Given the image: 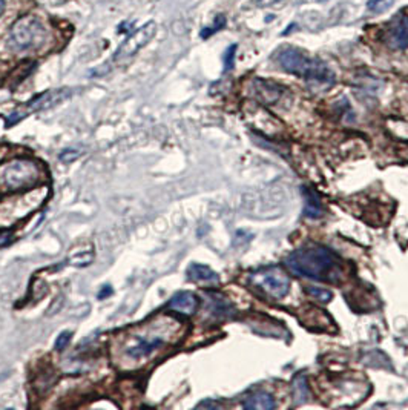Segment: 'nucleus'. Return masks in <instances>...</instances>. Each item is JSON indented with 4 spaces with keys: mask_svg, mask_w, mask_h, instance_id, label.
I'll return each instance as SVG.
<instances>
[{
    "mask_svg": "<svg viewBox=\"0 0 408 410\" xmlns=\"http://www.w3.org/2000/svg\"><path fill=\"white\" fill-rule=\"evenodd\" d=\"M169 309L181 315H193L198 309V298L192 292H178L169 301Z\"/></svg>",
    "mask_w": 408,
    "mask_h": 410,
    "instance_id": "obj_10",
    "label": "nucleus"
},
{
    "mask_svg": "<svg viewBox=\"0 0 408 410\" xmlns=\"http://www.w3.org/2000/svg\"><path fill=\"white\" fill-rule=\"evenodd\" d=\"M394 0H368L367 8L374 14H381V12L388 11L393 6Z\"/></svg>",
    "mask_w": 408,
    "mask_h": 410,
    "instance_id": "obj_14",
    "label": "nucleus"
},
{
    "mask_svg": "<svg viewBox=\"0 0 408 410\" xmlns=\"http://www.w3.org/2000/svg\"><path fill=\"white\" fill-rule=\"evenodd\" d=\"M304 195H306V209H304V214L309 218H318L321 217L322 209H321V203L316 195L312 191H304Z\"/></svg>",
    "mask_w": 408,
    "mask_h": 410,
    "instance_id": "obj_13",
    "label": "nucleus"
},
{
    "mask_svg": "<svg viewBox=\"0 0 408 410\" xmlns=\"http://www.w3.org/2000/svg\"><path fill=\"white\" fill-rule=\"evenodd\" d=\"M167 341H169L167 332H158L157 328H151L143 334L134 335L125 346V354L131 360H141V358L151 355L154 350L165 346Z\"/></svg>",
    "mask_w": 408,
    "mask_h": 410,
    "instance_id": "obj_5",
    "label": "nucleus"
},
{
    "mask_svg": "<svg viewBox=\"0 0 408 410\" xmlns=\"http://www.w3.org/2000/svg\"><path fill=\"white\" fill-rule=\"evenodd\" d=\"M276 2H280V0H260V2H258V6H270L272 3H276Z\"/></svg>",
    "mask_w": 408,
    "mask_h": 410,
    "instance_id": "obj_20",
    "label": "nucleus"
},
{
    "mask_svg": "<svg viewBox=\"0 0 408 410\" xmlns=\"http://www.w3.org/2000/svg\"><path fill=\"white\" fill-rule=\"evenodd\" d=\"M38 180V168L29 160H16L5 168L3 181L10 190H27Z\"/></svg>",
    "mask_w": 408,
    "mask_h": 410,
    "instance_id": "obj_7",
    "label": "nucleus"
},
{
    "mask_svg": "<svg viewBox=\"0 0 408 410\" xmlns=\"http://www.w3.org/2000/svg\"><path fill=\"white\" fill-rule=\"evenodd\" d=\"M11 240V232H0V246H5Z\"/></svg>",
    "mask_w": 408,
    "mask_h": 410,
    "instance_id": "obj_19",
    "label": "nucleus"
},
{
    "mask_svg": "<svg viewBox=\"0 0 408 410\" xmlns=\"http://www.w3.org/2000/svg\"><path fill=\"white\" fill-rule=\"evenodd\" d=\"M111 292H112V291H111V289H109V288H108V286H106V289H105V291H103V292H100V295H99V297H100V298H103V297H105V295H109V294H111Z\"/></svg>",
    "mask_w": 408,
    "mask_h": 410,
    "instance_id": "obj_21",
    "label": "nucleus"
},
{
    "mask_svg": "<svg viewBox=\"0 0 408 410\" xmlns=\"http://www.w3.org/2000/svg\"><path fill=\"white\" fill-rule=\"evenodd\" d=\"M224 25H226V17L224 16H217L215 17V22H213L212 27H207V28L202 30V32H200V36H202L203 38H209L212 34H215L217 31L224 28Z\"/></svg>",
    "mask_w": 408,
    "mask_h": 410,
    "instance_id": "obj_15",
    "label": "nucleus"
},
{
    "mask_svg": "<svg viewBox=\"0 0 408 410\" xmlns=\"http://www.w3.org/2000/svg\"><path fill=\"white\" fill-rule=\"evenodd\" d=\"M243 406L244 409L249 410H272L275 409L276 402L270 394L264 392V390H256V392L250 394L248 398L244 400Z\"/></svg>",
    "mask_w": 408,
    "mask_h": 410,
    "instance_id": "obj_11",
    "label": "nucleus"
},
{
    "mask_svg": "<svg viewBox=\"0 0 408 410\" xmlns=\"http://www.w3.org/2000/svg\"><path fill=\"white\" fill-rule=\"evenodd\" d=\"M235 53H237V45H232L224 53V69L229 71L233 68V62H235Z\"/></svg>",
    "mask_w": 408,
    "mask_h": 410,
    "instance_id": "obj_17",
    "label": "nucleus"
},
{
    "mask_svg": "<svg viewBox=\"0 0 408 410\" xmlns=\"http://www.w3.org/2000/svg\"><path fill=\"white\" fill-rule=\"evenodd\" d=\"M307 294L312 295L313 298H316V300H320L322 303H328L333 297L332 292L326 288H307Z\"/></svg>",
    "mask_w": 408,
    "mask_h": 410,
    "instance_id": "obj_16",
    "label": "nucleus"
},
{
    "mask_svg": "<svg viewBox=\"0 0 408 410\" xmlns=\"http://www.w3.org/2000/svg\"><path fill=\"white\" fill-rule=\"evenodd\" d=\"M286 266L295 275L318 282H338L342 277L341 263L335 253L318 244H309L293 251L286 258Z\"/></svg>",
    "mask_w": 408,
    "mask_h": 410,
    "instance_id": "obj_1",
    "label": "nucleus"
},
{
    "mask_svg": "<svg viewBox=\"0 0 408 410\" xmlns=\"http://www.w3.org/2000/svg\"><path fill=\"white\" fill-rule=\"evenodd\" d=\"M3 11H5V0H0V16L3 14Z\"/></svg>",
    "mask_w": 408,
    "mask_h": 410,
    "instance_id": "obj_22",
    "label": "nucleus"
},
{
    "mask_svg": "<svg viewBox=\"0 0 408 410\" xmlns=\"http://www.w3.org/2000/svg\"><path fill=\"white\" fill-rule=\"evenodd\" d=\"M187 275L191 280L197 283H207V284H217L219 278L215 272L211 268H207L204 264H192L189 271H187Z\"/></svg>",
    "mask_w": 408,
    "mask_h": 410,
    "instance_id": "obj_12",
    "label": "nucleus"
},
{
    "mask_svg": "<svg viewBox=\"0 0 408 410\" xmlns=\"http://www.w3.org/2000/svg\"><path fill=\"white\" fill-rule=\"evenodd\" d=\"M280 67L290 74L302 77L306 80L321 82V83H333L335 74L326 63L312 58L302 53L300 49L286 48L283 49L276 57Z\"/></svg>",
    "mask_w": 408,
    "mask_h": 410,
    "instance_id": "obj_2",
    "label": "nucleus"
},
{
    "mask_svg": "<svg viewBox=\"0 0 408 410\" xmlns=\"http://www.w3.org/2000/svg\"><path fill=\"white\" fill-rule=\"evenodd\" d=\"M155 31H157V25H155V22H147L146 25H143V27L132 32V34H129L126 41L120 45L119 49L115 51L111 62L117 65L128 62L129 58L134 57L141 48L146 47V45L152 41Z\"/></svg>",
    "mask_w": 408,
    "mask_h": 410,
    "instance_id": "obj_8",
    "label": "nucleus"
},
{
    "mask_svg": "<svg viewBox=\"0 0 408 410\" xmlns=\"http://www.w3.org/2000/svg\"><path fill=\"white\" fill-rule=\"evenodd\" d=\"M250 283L272 298H284L290 288V278L280 268H264L250 273Z\"/></svg>",
    "mask_w": 408,
    "mask_h": 410,
    "instance_id": "obj_4",
    "label": "nucleus"
},
{
    "mask_svg": "<svg viewBox=\"0 0 408 410\" xmlns=\"http://www.w3.org/2000/svg\"><path fill=\"white\" fill-rule=\"evenodd\" d=\"M385 42L392 49L408 48V16L399 14L388 27Z\"/></svg>",
    "mask_w": 408,
    "mask_h": 410,
    "instance_id": "obj_9",
    "label": "nucleus"
},
{
    "mask_svg": "<svg viewBox=\"0 0 408 410\" xmlns=\"http://www.w3.org/2000/svg\"><path fill=\"white\" fill-rule=\"evenodd\" d=\"M47 41V30L36 16H25L12 25L8 47L12 51L36 49Z\"/></svg>",
    "mask_w": 408,
    "mask_h": 410,
    "instance_id": "obj_3",
    "label": "nucleus"
},
{
    "mask_svg": "<svg viewBox=\"0 0 408 410\" xmlns=\"http://www.w3.org/2000/svg\"><path fill=\"white\" fill-rule=\"evenodd\" d=\"M69 341H71V334H69V332H63V334H60V335H58V338H57L56 349L57 350H63L64 348L68 346Z\"/></svg>",
    "mask_w": 408,
    "mask_h": 410,
    "instance_id": "obj_18",
    "label": "nucleus"
},
{
    "mask_svg": "<svg viewBox=\"0 0 408 410\" xmlns=\"http://www.w3.org/2000/svg\"><path fill=\"white\" fill-rule=\"evenodd\" d=\"M73 94H74V91L71 88L47 91V93L37 95L31 102H28L27 106H25V109L22 108L21 111H16V113H12L8 117V120H6V126L14 125V123H17L19 120L23 119V117H27L29 113H34V111L37 113V111L53 108V106L58 105V103H62L67 99H69V97Z\"/></svg>",
    "mask_w": 408,
    "mask_h": 410,
    "instance_id": "obj_6",
    "label": "nucleus"
}]
</instances>
